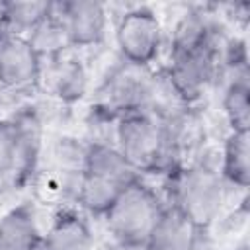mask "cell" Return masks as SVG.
Masks as SVG:
<instances>
[{
  "label": "cell",
  "mask_w": 250,
  "mask_h": 250,
  "mask_svg": "<svg viewBox=\"0 0 250 250\" xmlns=\"http://www.w3.org/2000/svg\"><path fill=\"white\" fill-rule=\"evenodd\" d=\"M6 33V29H4V20H2V10H0V37Z\"/></svg>",
  "instance_id": "cell-20"
},
{
  "label": "cell",
  "mask_w": 250,
  "mask_h": 250,
  "mask_svg": "<svg viewBox=\"0 0 250 250\" xmlns=\"http://www.w3.org/2000/svg\"><path fill=\"white\" fill-rule=\"evenodd\" d=\"M219 172L230 189L250 186V131H229L221 148Z\"/></svg>",
  "instance_id": "cell-14"
},
{
  "label": "cell",
  "mask_w": 250,
  "mask_h": 250,
  "mask_svg": "<svg viewBox=\"0 0 250 250\" xmlns=\"http://www.w3.org/2000/svg\"><path fill=\"white\" fill-rule=\"evenodd\" d=\"M0 182L18 188L21 180V145L20 131L14 119L0 117Z\"/></svg>",
  "instance_id": "cell-18"
},
{
  "label": "cell",
  "mask_w": 250,
  "mask_h": 250,
  "mask_svg": "<svg viewBox=\"0 0 250 250\" xmlns=\"http://www.w3.org/2000/svg\"><path fill=\"white\" fill-rule=\"evenodd\" d=\"M115 49L123 62L150 68L160 57L166 33L160 16L148 6L127 8L113 27Z\"/></svg>",
  "instance_id": "cell-6"
},
{
  "label": "cell",
  "mask_w": 250,
  "mask_h": 250,
  "mask_svg": "<svg viewBox=\"0 0 250 250\" xmlns=\"http://www.w3.org/2000/svg\"><path fill=\"white\" fill-rule=\"evenodd\" d=\"M111 250H150L145 242H115Z\"/></svg>",
  "instance_id": "cell-19"
},
{
  "label": "cell",
  "mask_w": 250,
  "mask_h": 250,
  "mask_svg": "<svg viewBox=\"0 0 250 250\" xmlns=\"http://www.w3.org/2000/svg\"><path fill=\"white\" fill-rule=\"evenodd\" d=\"M137 178L141 176L129 166L113 143L94 139L86 145L84 166L74 197L82 213L104 217L119 193Z\"/></svg>",
  "instance_id": "cell-3"
},
{
  "label": "cell",
  "mask_w": 250,
  "mask_h": 250,
  "mask_svg": "<svg viewBox=\"0 0 250 250\" xmlns=\"http://www.w3.org/2000/svg\"><path fill=\"white\" fill-rule=\"evenodd\" d=\"M232 250H248V246H246V244H242V246H236V248H232Z\"/></svg>",
  "instance_id": "cell-21"
},
{
  "label": "cell",
  "mask_w": 250,
  "mask_h": 250,
  "mask_svg": "<svg viewBox=\"0 0 250 250\" xmlns=\"http://www.w3.org/2000/svg\"><path fill=\"white\" fill-rule=\"evenodd\" d=\"M57 12L66 27L70 49L98 47L109 27L107 6L98 0H66L55 2Z\"/></svg>",
  "instance_id": "cell-9"
},
{
  "label": "cell",
  "mask_w": 250,
  "mask_h": 250,
  "mask_svg": "<svg viewBox=\"0 0 250 250\" xmlns=\"http://www.w3.org/2000/svg\"><path fill=\"white\" fill-rule=\"evenodd\" d=\"M43 229L35 205L21 201L0 215V250H41Z\"/></svg>",
  "instance_id": "cell-12"
},
{
  "label": "cell",
  "mask_w": 250,
  "mask_h": 250,
  "mask_svg": "<svg viewBox=\"0 0 250 250\" xmlns=\"http://www.w3.org/2000/svg\"><path fill=\"white\" fill-rule=\"evenodd\" d=\"M94 230L86 213L64 207L55 213L49 227L43 229L41 250H92Z\"/></svg>",
  "instance_id": "cell-11"
},
{
  "label": "cell",
  "mask_w": 250,
  "mask_h": 250,
  "mask_svg": "<svg viewBox=\"0 0 250 250\" xmlns=\"http://www.w3.org/2000/svg\"><path fill=\"white\" fill-rule=\"evenodd\" d=\"M113 145L141 178L168 176L186 164L172 145L164 123L148 111L117 119L113 125Z\"/></svg>",
  "instance_id": "cell-1"
},
{
  "label": "cell",
  "mask_w": 250,
  "mask_h": 250,
  "mask_svg": "<svg viewBox=\"0 0 250 250\" xmlns=\"http://www.w3.org/2000/svg\"><path fill=\"white\" fill-rule=\"evenodd\" d=\"M221 109L230 131H250V74L225 78Z\"/></svg>",
  "instance_id": "cell-15"
},
{
  "label": "cell",
  "mask_w": 250,
  "mask_h": 250,
  "mask_svg": "<svg viewBox=\"0 0 250 250\" xmlns=\"http://www.w3.org/2000/svg\"><path fill=\"white\" fill-rule=\"evenodd\" d=\"M43 74V61L23 35L4 33L0 37V88L27 92Z\"/></svg>",
  "instance_id": "cell-8"
},
{
  "label": "cell",
  "mask_w": 250,
  "mask_h": 250,
  "mask_svg": "<svg viewBox=\"0 0 250 250\" xmlns=\"http://www.w3.org/2000/svg\"><path fill=\"white\" fill-rule=\"evenodd\" d=\"M166 178V203L178 207L203 232L223 217L230 188L221 178L219 166L209 164L207 160H193L182 164Z\"/></svg>",
  "instance_id": "cell-2"
},
{
  "label": "cell",
  "mask_w": 250,
  "mask_h": 250,
  "mask_svg": "<svg viewBox=\"0 0 250 250\" xmlns=\"http://www.w3.org/2000/svg\"><path fill=\"white\" fill-rule=\"evenodd\" d=\"M152 70L119 62L94 92V111L105 121L148 111Z\"/></svg>",
  "instance_id": "cell-5"
},
{
  "label": "cell",
  "mask_w": 250,
  "mask_h": 250,
  "mask_svg": "<svg viewBox=\"0 0 250 250\" xmlns=\"http://www.w3.org/2000/svg\"><path fill=\"white\" fill-rule=\"evenodd\" d=\"M49 62H51V70H49L51 94L61 104H68V105L84 100L90 90V70L86 62L68 53Z\"/></svg>",
  "instance_id": "cell-13"
},
{
  "label": "cell",
  "mask_w": 250,
  "mask_h": 250,
  "mask_svg": "<svg viewBox=\"0 0 250 250\" xmlns=\"http://www.w3.org/2000/svg\"><path fill=\"white\" fill-rule=\"evenodd\" d=\"M203 234L205 232L178 207L166 203L145 244L150 250H199Z\"/></svg>",
  "instance_id": "cell-10"
},
{
  "label": "cell",
  "mask_w": 250,
  "mask_h": 250,
  "mask_svg": "<svg viewBox=\"0 0 250 250\" xmlns=\"http://www.w3.org/2000/svg\"><path fill=\"white\" fill-rule=\"evenodd\" d=\"M27 41L31 43V47L35 49V53L39 55L41 61H45V59L55 61L70 51L68 33H66V27L57 12V6L45 20H41L35 25V29L27 35Z\"/></svg>",
  "instance_id": "cell-16"
},
{
  "label": "cell",
  "mask_w": 250,
  "mask_h": 250,
  "mask_svg": "<svg viewBox=\"0 0 250 250\" xmlns=\"http://www.w3.org/2000/svg\"><path fill=\"white\" fill-rule=\"evenodd\" d=\"M55 8V2L31 0V2H0L6 33L27 37L35 25L45 20Z\"/></svg>",
  "instance_id": "cell-17"
},
{
  "label": "cell",
  "mask_w": 250,
  "mask_h": 250,
  "mask_svg": "<svg viewBox=\"0 0 250 250\" xmlns=\"http://www.w3.org/2000/svg\"><path fill=\"white\" fill-rule=\"evenodd\" d=\"M221 47L223 45H209L168 53V62L162 70L188 107H193L215 86V82H219Z\"/></svg>",
  "instance_id": "cell-7"
},
{
  "label": "cell",
  "mask_w": 250,
  "mask_h": 250,
  "mask_svg": "<svg viewBox=\"0 0 250 250\" xmlns=\"http://www.w3.org/2000/svg\"><path fill=\"white\" fill-rule=\"evenodd\" d=\"M164 205L166 199L143 178H137L102 219L115 242H145Z\"/></svg>",
  "instance_id": "cell-4"
}]
</instances>
